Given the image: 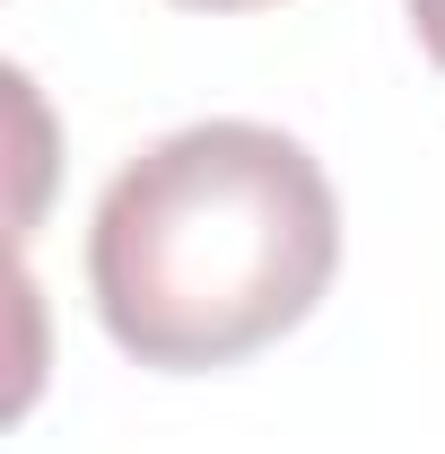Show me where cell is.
<instances>
[{"label": "cell", "instance_id": "3", "mask_svg": "<svg viewBox=\"0 0 445 454\" xmlns=\"http://www.w3.org/2000/svg\"><path fill=\"white\" fill-rule=\"evenodd\" d=\"M183 9H271V0H183Z\"/></svg>", "mask_w": 445, "mask_h": 454}, {"label": "cell", "instance_id": "2", "mask_svg": "<svg viewBox=\"0 0 445 454\" xmlns=\"http://www.w3.org/2000/svg\"><path fill=\"white\" fill-rule=\"evenodd\" d=\"M410 27H419V44H428V61L445 70V0H410Z\"/></svg>", "mask_w": 445, "mask_h": 454}, {"label": "cell", "instance_id": "1", "mask_svg": "<svg viewBox=\"0 0 445 454\" xmlns=\"http://www.w3.org/2000/svg\"><path fill=\"white\" fill-rule=\"evenodd\" d=\"M340 262L324 167L271 122H183L105 184L88 288L105 333L167 376L236 367L297 333Z\"/></svg>", "mask_w": 445, "mask_h": 454}]
</instances>
